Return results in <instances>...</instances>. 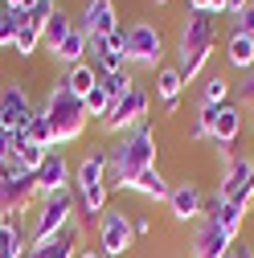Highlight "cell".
Wrapping results in <instances>:
<instances>
[{
    "label": "cell",
    "mask_w": 254,
    "mask_h": 258,
    "mask_svg": "<svg viewBox=\"0 0 254 258\" xmlns=\"http://www.w3.org/2000/svg\"><path fill=\"white\" fill-rule=\"evenodd\" d=\"M144 168H156V132H152V123H140L136 132L115 136L111 168H107V188H127Z\"/></svg>",
    "instance_id": "1"
},
{
    "label": "cell",
    "mask_w": 254,
    "mask_h": 258,
    "mask_svg": "<svg viewBox=\"0 0 254 258\" xmlns=\"http://www.w3.org/2000/svg\"><path fill=\"white\" fill-rule=\"evenodd\" d=\"M188 21L180 25V41H176V53H180V78L184 86L193 82L205 66H209V57H213V37H217V21L209 13H184Z\"/></svg>",
    "instance_id": "2"
},
{
    "label": "cell",
    "mask_w": 254,
    "mask_h": 258,
    "mask_svg": "<svg viewBox=\"0 0 254 258\" xmlns=\"http://www.w3.org/2000/svg\"><path fill=\"white\" fill-rule=\"evenodd\" d=\"M41 111H45V119H49V127H53L57 148H61V144H74V140L86 132V107H82V99H74V94L61 86V78L49 86Z\"/></svg>",
    "instance_id": "3"
},
{
    "label": "cell",
    "mask_w": 254,
    "mask_h": 258,
    "mask_svg": "<svg viewBox=\"0 0 254 258\" xmlns=\"http://www.w3.org/2000/svg\"><path fill=\"white\" fill-rule=\"evenodd\" d=\"M74 213H78V197H74L70 188H66V192H53V197H45V201L37 205L33 230H29V246H33V242H45V238H53V234H61V230L74 221Z\"/></svg>",
    "instance_id": "4"
},
{
    "label": "cell",
    "mask_w": 254,
    "mask_h": 258,
    "mask_svg": "<svg viewBox=\"0 0 254 258\" xmlns=\"http://www.w3.org/2000/svg\"><path fill=\"white\" fill-rule=\"evenodd\" d=\"M148 90L144 86H136L127 99H119V103H111L107 111H103V119H99V127L107 136H127V132H136L140 123H148Z\"/></svg>",
    "instance_id": "5"
},
{
    "label": "cell",
    "mask_w": 254,
    "mask_h": 258,
    "mask_svg": "<svg viewBox=\"0 0 254 258\" xmlns=\"http://www.w3.org/2000/svg\"><path fill=\"white\" fill-rule=\"evenodd\" d=\"M164 57V37L152 21H132L127 25V66H144V70H160Z\"/></svg>",
    "instance_id": "6"
},
{
    "label": "cell",
    "mask_w": 254,
    "mask_h": 258,
    "mask_svg": "<svg viewBox=\"0 0 254 258\" xmlns=\"http://www.w3.org/2000/svg\"><path fill=\"white\" fill-rule=\"evenodd\" d=\"M94 230H99V250H103V258H123L127 250L136 246L132 213H123V209H107L99 221H94Z\"/></svg>",
    "instance_id": "7"
},
{
    "label": "cell",
    "mask_w": 254,
    "mask_h": 258,
    "mask_svg": "<svg viewBox=\"0 0 254 258\" xmlns=\"http://www.w3.org/2000/svg\"><path fill=\"white\" fill-rule=\"evenodd\" d=\"M119 29V13H115V0H86L82 5V33L90 41V57L103 49V41Z\"/></svg>",
    "instance_id": "8"
},
{
    "label": "cell",
    "mask_w": 254,
    "mask_h": 258,
    "mask_svg": "<svg viewBox=\"0 0 254 258\" xmlns=\"http://www.w3.org/2000/svg\"><path fill=\"white\" fill-rule=\"evenodd\" d=\"M33 103H29V90L21 82H5L0 86V132H25L29 119H33Z\"/></svg>",
    "instance_id": "9"
},
{
    "label": "cell",
    "mask_w": 254,
    "mask_h": 258,
    "mask_svg": "<svg viewBox=\"0 0 254 258\" xmlns=\"http://www.w3.org/2000/svg\"><path fill=\"white\" fill-rule=\"evenodd\" d=\"M70 184H74V172L66 164V156H61V148L45 152L41 168H37V197L45 201V197H53V192H66Z\"/></svg>",
    "instance_id": "10"
},
{
    "label": "cell",
    "mask_w": 254,
    "mask_h": 258,
    "mask_svg": "<svg viewBox=\"0 0 254 258\" xmlns=\"http://www.w3.org/2000/svg\"><path fill=\"white\" fill-rule=\"evenodd\" d=\"M238 136H242V107L238 103H221V107H213V127H209V140L226 152V156H234L230 148L238 144Z\"/></svg>",
    "instance_id": "11"
},
{
    "label": "cell",
    "mask_w": 254,
    "mask_h": 258,
    "mask_svg": "<svg viewBox=\"0 0 254 258\" xmlns=\"http://www.w3.org/2000/svg\"><path fill=\"white\" fill-rule=\"evenodd\" d=\"M107 168H111V152L103 144H94L74 168V192H86L94 184H107Z\"/></svg>",
    "instance_id": "12"
},
{
    "label": "cell",
    "mask_w": 254,
    "mask_h": 258,
    "mask_svg": "<svg viewBox=\"0 0 254 258\" xmlns=\"http://www.w3.org/2000/svg\"><path fill=\"white\" fill-rule=\"evenodd\" d=\"M168 213H172L176 221H197V217H205V192H201L193 180L172 184V192H168Z\"/></svg>",
    "instance_id": "13"
},
{
    "label": "cell",
    "mask_w": 254,
    "mask_h": 258,
    "mask_svg": "<svg viewBox=\"0 0 254 258\" xmlns=\"http://www.w3.org/2000/svg\"><path fill=\"white\" fill-rule=\"evenodd\" d=\"M33 197H37V172H21V176L5 180V184H0V217H13Z\"/></svg>",
    "instance_id": "14"
},
{
    "label": "cell",
    "mask_w": 254,
    "mask_h": 258,
    "mask_svg": "<svg viewBox=\"0 0 254 258\" xmlns=\"http://www.w3.org/2000/svg\"><path fill=\"white\" fill-rule=\"evenodd\" d=\"M234 242H238L234 234H226L221 225L205 221L201 230H197V238H193V258H221V254H226Z\"/></svg>",
    "instance_id": "15"
},
{
    "label": "cell",
    "mask_w": 254,
    "mask_h": 258,
    "mask_svg": "<svg viewBox=\"0 0 254 258\" xmlns=\"http://www.w3.org/2000/svg\"><path fill=\"white\" fill-rule=\"evenodd\" d=\"M250 172H254V160H246V156H230V160H226V172H221V180H217V197L234 201L238 192L250 184Z\"/></svg>",
    "instance_id": "16"
},
{
    "label": "cell",
    "mask_w": 254,
    "mask_h": 258,
    "mask_svg": "<svg viewBox=\"0 0 254 258\" xmlns=\"http://www.w3.org/2000/svg\"><path fill=\"white\" fill-rule=\"evenodd\" d=\"M205 221L221 225L226 234H234V238H238L242 221H246V209H242V205H234V201H226V197H217V192H213V201L205 205Z\"/></svg>",
    "instance_id": "17"
},
{
    "label": "cell",
    "mask_w": 254,
    "mask_h": 258,
    "mask_svg": "<svg viewBox=\"0 0 254 258\" xmlns=\"http://www.w3.org/2000/svg\"><path fill=\"white\" fill-rule=\"evenodd\" d=\"M180 90H184L180 66H160V70H156V99L164 103V111H168V115H176V103H180Z\"/></svg>",
    "instance_id": "18"
},
{
    "label": "cell",
    "mask_w": 254,
    "mask_h": 258,
    "mask_svg": "<svg viewBox=\"0 0 254 258\" xmlns=\"http://www.w3.org/2000/svg\"><path fill=\"white\" fill-rule=\"evenodd\" d=\"M86 53H90V41H86V33H82V25H74V29H70V37L61 41L49 57H53V61H61V66L70 70V66H78V61H90Z\"/></svg>",
    "instance_id": "19"
},
{
    "label": "cell",
    "mask_w": 254,
    "mask_h": 258,
    "mask_svg": "<svg viewBox=\"0 0 254 258\" xmlns=\"http://www.w3.org/2000/svg\"><path fill=\"white\" fill-rule=\"evenodd\" d=\"M132 192H140V197H148V201H168V192H172V184L164 180V172H160V164L156 168H144L132 184H127Z\"/></svg>",
    "instance_id": "20"
},
{
    "label": "cell",
    "mask_w": 254,
    "mask_h": 258,
    "mask_svg": "<svg viewBox=\"0 0 254 258\" xmlns=\"http://www.w3.org/2000/svg\"><path fill=\"white\" fill-rule=\"evenodd\" d=\"M61 86H66L74 99H86V94L99 86V70H94V61H78V66H70L66 74H61Z\"/></svg>",
    "instance_id": "21"
},
{
    "label": "cell",
    "mask_w": 254,
    "mask_h": 258,
    "mask_svg": "<svg viewBox=\"0 0 254 258\" xmlns=\"http://www.w3.org/2000/svg\"><path fill=\"white\" fill-rule=\"evenodd\" d=\"M78 197V217L82 221H99L111 205H107V197H111V188L107 184H94V188H86V192H74Z\"/></svg>",
    "instance_id": "22"
},
{
    "label": "cell",
    "mask_w": 254,
    "mask_h": 258,
    "mask_svg": "<svg viewBox=\"0 0 254 258\" xmlns=\"http://www.w3.org/2000/svg\"><path fill=\"white\" fill-rule=\"evenodd\" d=\"M70 29H74V17H70L66 9H57V13L49 17V25H45V33H41V49H45V53H53L61 41L70 37Z\"/></svg>",
    "instance_id": "23"
},
{
    "label": "cell",
    "mask_w": 254,
    "mask_h": 258,
    "mask_svg": "<svg viewBox=\"0 0 254 258\" xmlns=\"http://www.w3.org/2000/svg\"><path fill=\"white\" fill-rule=\"evenodd\" d=\"M230 94H234V82L221 74V70L205 74V86H201V107H221V103H230Z\"/></svg>",
    "instance_id": "24"
},
{
    "label": "cell",
    "mask_w": 254,
    "mask_h": 258,
    "mask_svg": "<svg viewBox=\"0 0 254 258\" xmlns=\"http://www.w3.org/2000/svg\"><path fill=\"white\" fill-rule=\"evenodd\" d=\"M226 61L234 70H254V37H242V33H230V41H226Z\"/></svg>",
    "instance_id": "25"
},
{
    "label": "cell",
    "mask_w": 254,
    "mask_h": 258,
    "mask_svg": "<svg viewBox=\"0 0 254 258\" xmlns=\"http://www.w3.org/2000/svg\"><path fill=\"white\" fill-rule=\"evenodd\" d=\"M0 258H25V234L13 217H0Z\"/></svg>",
    "instance_id": "26"
},
{
    "label": "cell",
    "mask_w": 254,
    "mask_h": 258,
    "mask_svg": "<svg viewBox=\"0 0 254 258\" xmlns=\"http://www.w3.org/2000/svg\"><path fill=\"white\" fill-rule=\"evenodd\" d=\"M99 86L107 90V99H111V103H119V99H127V94L136 90V78H132V70H119V74H99Z\"/></svg>",
    "instance_id": "27"
},
{
    "label": "cell",
    "mask_w": 254,
    "mask_h": 258,
    "mask_svg": "<svg viewBox=\"0 0 254 258\" xmlns=\"http://www.w3.org/2000/svg\"><path fill=\"white\" fill-rule=\"evenodd\" d=\"M25 132H29V140H33L37 148H45V152H53V148H57L53 127H49V119H45V111H41V107L33 111V119H29V127H25Z\"/></svg>",
    "instance_id": "28"
},
{
    "label": "cell",
    "mask_w": 254,
    "mask_h": 258,
    "mask_svg": "<svg viewBox=\"0 0 254 258\" xmlns=\"http://www.w3.org/2000/svg\"><path fill=\"white\" fill-rule=\"evenodd\" d=\"M53 13H57V0H37V5L29 9L21 21L33 29V33H45V25H49V17H53Z\"/></svg>",
    "instance_id": "29"
},
{
    "label": "cell",
    "mask_w": 254,
    "mask_h": 258,
    "mask_svg": "<svg viewBox=\"0 0 254 258\" xmlns=\"http://www.w3.org/2000/svg\"><path fill=\"white\" fill-rule=\"evenodd\" d=\"M37 49H41V33H33V29L21 21V25H17V37H13V53H17V57H33Z\"/></svg>",
    "instance_id": "30"
},
{
    "label": "cell",
    "mask_w": 254,
    "mask_h": 258,
    "mask_svg": "<svg viewBox=\"0 0 254 258\" xmlns=\"http://www.w3.org/2000/svg\"><path fill=\"white\" fill-rule=\"evenodd\" d=\"M94 70H99V74H119V70H127V53H123V49L94 53Z\"/></svg>",
    "instance_id": "31"
},
{
    "label": "cell",
    "mask_w": 254,
    "mask_h": 258,
    "mask_svg": "<svg viewBox=\"0 0 254 258\" xmlns=\"http://www.w3.org/2000/svg\"><path fill=\"white\" fill-rule=\"evenodd\" d=\"M82 107H86V119H94V123H99V119H103V111L111 107V99H107V90H103V86H94L86 99H82Z\"/></svg>",
    "instance_id": "32"
},
{
    "label": "cell",
    "mask_w": 254,
    "mask_h": 258,
    "mask_svg": "<svg viewBox=\"0 0 254 258\" xmlns=\"http://www.w3.org/2000/svg\"><path fill=\"white\" fill-rule=\"evenodd\" d=\"M17 25L21 17L9 13V9H0V49H13V37H17Z\"/></svg>",
    "instance_id": "33"
},
{
    "label": "cell",
    "mask_w": 254,
    "mask_h": 258,
    "mask_svg": "<svg viewBox=\"0 0 254 258\" xmlns=\"http://www.w3.org/2000/svg\"><path fill=\"white\" fill-rule=\"evenodd\" d=\"M234 94H238V107H246V103H254V70H246L238 82H234Z\"/></svg>",
    "instance_id": "34"
},
{
    "label": "cell",
    "mask_w": 254,
    "mask_h": 258,
    "mask_svg": "<svg viewBox=\"0 0 254 258\" xmlns=\"http://www.w3.org/2000/svg\"><path fill=\"white\" fill-rule=\"evenodd\" d=\"M234 33H242V37H254V5H246V9L234 17Z\"/></svg>",
    "instance_id": "35"
},
{
    "label": "cell",
    "mask_w": 254,
    "mask_h": 258,
    "mask_svg": "<svg viewBox=\"0 0 254 258\" xmlns=\"http://www.w3.org/2000/svg\"><path fill=\"white\" fill-rule=\"evenodd\" d=\"M33 5H37V0H0V9H9V13H17V17H25Z\"/></svg>",
    "instance_id": "36"
},
{
    "label": "cell",
    "mask_w": 254,
    "mask_h": 258,
    "mask_svg": "<svg viewBox=\"0 0 254 258\" xmlns=\"http://www.w3.org/2000/svg\"><path fill=\"white\" fill-rule=\"evenodd\" d=\"M184 13H209L213 17V0H184Z\"/></svg>",
    "instance_id": "37"
},
{
    "label": "cell",
    "mask_w": 254,
    "mask_h": 258,
    "mask_svg": "<svg viewBox=\"0 0 254 258\" xmlns=\"http://www.w3.org/2000/svg\"><path fill=\"white\" fill-rule=\"evenodd\" d=\"M246 5H250V0H226V9H221V17H230V21H234V17H238V13L246 9Z\"/></svg>",
    "instance_id": "38"
},
{
    "label": "cell",
    "mask_w": 254,
    "mask_h": 258,
    "mask_svg": "<svg viewBox=\"0 0 254 258\" xmlns=\"http://www.w3.org/2000/svg\"><path fill=\"white\" fill-rule=\"evenodd\" d=\"M132 225H136V238H148V234H152V221H148L144 213H140V217H132Z\"/></svg>",
    "instance_id": "39"
},
{
    "label": "cell",
    "mask_w": 254,
    "mask_h": 258,
    "mask_svg": "<svg viewBox=\"0 0 254 258\" xmlns=\"http://www.w3.org/2000/svg\"><path fill=\"white\" fill-rule=\"evenodd\" d=\"M78 258H103V250H90V246H78Z\"/></svg>",
    "instance_id": "40"
},
{
    "label": "cell",
    "mask_w": 254,
    "mask_h": 258,
    "mask_svg": "<svg viewBox=\"0 0 254 258\" xmlns=\"http://www.w3.org/2000/svg\"><path fill=\"white\" fill-rule=\"evenodd\" d=\"M242 254H246V246H238V242H234V246H230L226 254H221V258H242Z\"/></svg>",
    "instance_id": "41"
},
{
    "label": "cell",
    "mask_w": 254,
    "mask_h": 258,
    "mask_svg": "<svg viewBox=\"0 0 254 258\" xmlns=\"http://www.w3.org/2000/svg\"><path fill=\"white\" fill-rule=\"evenodd\" d=\"M242 258H254V250H246V254H242Z\"/></svg>",
    "instance_id": "42"
},
{
    "label": "cell",
    "mask_w": 254,
    "mask_h": 258,
    "mask_svg": "<svg viewBox=\"0 0 254 258\" xmlns=\"http://www.w3.org/2000/svg\"><path fill=\"white\" fill-rule=\"evenodd\" d=\"M156 5H168V0H156Z\"/></svg>",
    "instance_id": "43"
}]
</instances>
